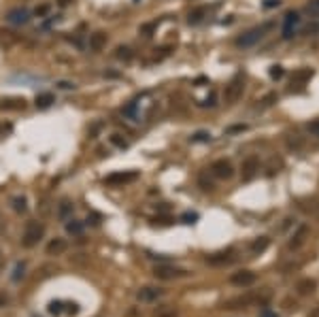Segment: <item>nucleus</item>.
<instances>
[{
    "label": "nucleus",
    "mask_w": 319,
    "mask_h": 317,
    "mask_svg": "<svg viewBox=\"0 0 319 317\" xmlns=\"http://www.w3.org/2000/svg\"><path fill=\"white\" fill-rule=\"evenodd\" d=\"M200 185H202V190H213V183H211V181H207V179H200Z\"/></svg>",
    "instance_id": "43"
},
{
    "label": "nucleus",
    "mask_w": 319,
    "mask_h": 317,
    "mask_svg": "<svg viewBox=\"0 0 319 317\" xmlns=\"http://www.w3.org/2000/svg\"><path fill=\"white\" fill-rule=\"evenodd\" d=\"M106 43H108V34L106 32H94V34H89V49L94 51V54H98V51H102L106 47Z\"/></svg>",
    "instance_id": "13"
},
{
    "label": "nucleus",
    "mask_w": 319,
    "mask_h": 317,
    "mask_svg": "<svg viewBox=\"0 0 319 317\" xmlns=\"http://www.w3.org/2000/svg\"><path fill=\"white\" fill-rule=\"evenodd\" d=\"M309 130H311V132H315L317 137H319V121H315V124H311V126H309Z\"/></svg>",
    "instance_id": "46"
},
{
    "label": "nucleus",
    "mask_w": 319,
    "mask_h": 317,
    "mask_svg": "<svg viewBox=\"0 0 319 317\" xmlns=\"http://www.w3.org/2000/svg\"><path fill=\"white\" fill-rule=\"evenodd\" d=\"M242 130H247V126H245V124H236V126H230L226 132L232 134V132H242Z\"/></svg>",
    "instance_id": "39"
},
{
    "label": "nucleus",
    "mask_w": 319,
    "mask_h": 317,
    "mask_svg": "<svg viewBox=\"0 0 319 317\" xmlns=\"http://www.w3.org/2000/svg\"><path fill=\"white\" fill-rule=\"evenodd\" d=\"M66 249H68L66 238H51V241L47 243V247H45L47 256H62Z\"/></svg>",
    "instance_id": "14"
},
{
    "label": "nucleus",
    "mask_w": 319,
    "mask_h": 317,
    "mask_svg": "<svg viewBox=\"0 0 319 317\" xmlns=\"http://www.w3.org/2000/svg\"><path fill=\"white\" fill-rule=\"evenodd\" d=\"M108 141H111V145L117 147V149H128V147H130V143L124 139V134H119V132L111 134V137H108Z\"/></svg>",
    "instance_id": "25"
},
{
    "label": "nucleus",
    "mask_w": 319,
    "mask_h": 317,
    "mask_svg": "<svg viewBox=\"0 0 319 317\" xmlns=\"http://www.w3.org/2000/svg\"><path fill=\"white\" fill-rule=\"evenodd\" d=\"M121 115H124V117H130V119H134V121H138V119H136V117H138V102H136V100L128 102V105L121 109Z\"/></svg>",
    "instance_id": "22"
},
{
    "label": "nucleus",
    "mask_w": 319,
    "mask_h": 317,
    "mask_svg": "<svg viewBox=\"0 0 319 317\" xmlns=\"http://www.w3.org/2000/svg\"><path fill=\"white\" fill-rule=\"evenodd\" d=\"M11 204H13V209H15L17 213H24L26 209H28V202H26L24 196H15V198L11 200Z\"/></svg>",
    "instance_id": "28"
},
{
    "label": "nucleus",
    "mask_w": 319,
    "mask_h": 317,
    "mask_svg": "<svg viewBox=\"0 0 319 317\" xmlns=\"http://www.w3.org/2000/svg\"><path fill=\"white\" fill-rule=\"evenodd\" d=\"M49 9H51L49 4H41V6H36V9H34V15H36V17H47Z\"/></svg>",
    "instance_id": "34"
},
{
    "label": "nucleus",
    "mask_w": 319,
    "mask_h": 317,
    "mask_svg": "<svg viewBox=\"0 0 319 317\" xmlns=\"http://www.w3.org/2000/svg\"><path fill=\"white\" fill-rule=\"evenodd\" d=\"M181 219H183L185 224H191V222H196V219H198V213H185Z\"/></svg>",
    "instance_id": "40"
},
{
    "label": "nucleus",
    "mask_w": 319,
    "mask_h": 317,
    "mask_svg": "<svg viewBox=\"0 0 319 317\" xmlns=\"http://www.w3.org/2000/svg\"><path fill=\"white\" fill-rule=\"evenodd\" d=\"M43 236H45V226L38 222V219H30V222H26V228L22 234V245L26 249H32V247H36Z\"/></svg>",
    "instance_id": "1"
},
{
    "label": "nucleus",
    "mask_w": 319,
    "mask_h": 317,
    "mask_svg": "<svg viewBox=\"0 0 319 317\" xmlns=\"http://www.w3.org/2000/svg\"><path fill=\"white\" fill-rule=\"evenodd\" d=\"M11 130H13L11 124H0V134H2V132L6 134V132H11Z\"/></svg>",
    "instance_id": "44"
},
{
    "label": "nucleus",
    "mask_w": 319,
    "mask_h": 317,
    "mask_svg": "<svg viewBox=\"0 0 319 317\" xmlns=\"http://www.w3.org/2000/svg\"><path fill=\"white\" fill-rule=\"evenodd\" d=\"M207 262L211 266H226V264L234 262V249H226V251H217V254L209 256Z\"/></svg>",
    "instance_id": "10"
},
{
    "label": "nucleus",
    "mask_w": 319,
    "mask_h": 317,
    "mask_svg": "<svg viewBox=\"0 0 319 317\" xmlns=\"http://www.w3.org/2000/svg\"><path fill=\"white\" fill-rule=\"evenodd\" d=\"M162 294H164V289H162V288L147 286V288H140L136 296H138V300H140V302H156Z\"/></svg>",
    "instance_id": "11"
},
{
    "label": "nucleus",
    "mask_w": 319,
    "mask_h": 317,
    "mask_svg": "<svg viewBox=\"0 0 319 317\" xmlns=\"http://www.w3.org/2000/svg\"><path fill=\"white\" fill-rule=\"evenodd\" d=\"M311 317H319V307H317V309H315V311H313V313H311Z\"/></svg>",
    "instance_id": "49"
},
{
    "label": "nucleus",
    "mask_w": 319,
    "mask_h": 317,
    "mask_svg": "<svg viewBox=\"0 0 319 317\" xmlns=\"http://www.w3.org/2000/svg\"><path fill=\"white\" fill-rule=\"evenodd\" d=\"M255 279H258V275L251 273V270H239V273H234L230 277V283L236 288H249L255 283Z\"/></svg>",
    "instance_id": "8"
},
{
    "label": "nucleus",
    "mask_w": 319,
    "mask_h": 317,
    "mask_svg": "<svg viewBox=\"0 0 319 317\" xmlns=\"http://www.w3.org/2000/svg\"><path fill=\"white\" fill-rule=\"evenodd\" d=\"M262 102H264V107H270L272 102H277V94H268V96H266V98L262 100Z\"/></svg>",
    "instance_id": "41"
},
{
    "label": "nucleus",
    "mask_w": 319,
    "mask_h": 317,
    "mask_svg": "<svg viewBox=\"0 0 319 317\" xmlns=\"http://www.w3.org/2000/svg\"><path fill=\"white\" fill-rule=\"evenodd\" d=\"M6 302H9V296H6L4 292H0V309H2V307L6 305Z\"/></svg>",
    "instance_id": "45"
},
{
    "label": "nucleus",
    "mask_w": 319,
    "mask_h": 317,
    "mask_svg": "<svg viewBox=\"0 0 319 317\" xmlns=\"http://www.w3.org/2000/svg\"><path fill=\"white\" fill-rule=\"evenodd\" d=\"M204 15H207V6H196V9H191L189 11V15H187V24L189 26H196V24H200Z\"/></svg>",
    "instance_id": "17"
},
{
    "label": "nucleus",
    "mask_w": 319,
    "mask_h": 317,
    "mask_svg": "<svg viewBox=\"0 0 319 317\" xmlns=\"http://www.w3.org/2000/svg\"><path fill=\"white\" fill-rule=\"evenodd\" d=\"M75 213V204L70 202V200H62L60 206H57V217L62 219V222H68L70 217H73Z\"/></svg>",
    "instance_id": "16"
},
{
    "label": "nucleus",
    "mask_w": 319,
    "mask_h": 317,
    "mask_svg": "<svg viewBox=\"0 0 319 317\" xmlns=\"http://www.w3.org/2000/svg\"><path fill=\"white\" fill-rule=\"evenodd\" d=\"M306 13H311L313 17H319V0H309V4H306Z\"/></svg>",
    "instance_id": "31"
},
{
    "label": "nucleus",
    "mask_w": 319,
    "mask_h": 317,
    "mask_svg": "<svg viewBox=\"0 0 319 317\" xmlns=\"http://www.w3.org/2000/svg\"><path fill=\"white\" fill-rule=\"evenodd\" d=\"M306 232H309V228H306V226H300V228H298V232H296V234L292 236V241H290V245H287V247H290V249H298L300 245L304 243V236H306Z\"/></svg>",
    "instance_id": "19"
},
{
    "label": "nucleus",
    "mask_w": 319,
    "mask_h": 317,
    "mask_svg": "<svg viewBox=\"0 0 319 317\" xmlns=\"http://www.w3.org/2000/svg\"><path fill=\"white\" fill-rule=\"evenodd\" d=\"M64 307H66V309H64V313H68V315H77V313H79V305H77V302H66Z\"/></svg>",
    "instance_id": "33"
},
{
    "label": "nucleus",
    "mask_w": 319,
    "mask_h": 317,
    "mask_svg": "<svg viewBox=\"0 0 319 317\" xmlns=\"http://www.w3.org/2000/svg\"><path fill=\"white\" fill-rule=\"evenodd\" d=\"M26 107V100L24 98H6V100H0V109H24Z\"/></svg>",
    "instance_id": "24"
},
{
    "label": "nucleus",
    "mask_w": 319,
    "mask_h": 317,
    "mask_svg": "<svg viewBox=\"0 0 319 317\" xmlns=\"http://www.w3.org/2000/svg\"><path fill=\"white\" fill-rule=\"evenodd\" d=\"M83 228H85V224L79 222V219L70 217L68 222H66V232H68V234H73V236H81L83 234Z\"/></svg>",
    "instance_id": "18"
},
{
    "label": "nucleus",
    "mask_w": 319,
    "mask_h": 317,
    "mask_svg": "<svg viewBox=\"0 0 319 317\" xmlns=\"http://www.w3.org/2000/svg\"><path fill=\"white\" fill-rule=\"evenodd\" d=\"M268 73H270L272 79H281V77H283V68H281L279 64H274V66H270V70H268Z\"/></svg>",
    "instance_id": "32"
},
{
    "label": "nucleus",
    "mask_w": 319,
    "mask_h": 317,
    "mask_svg": "<svg viewBox=\"0 0 319 317\" xmlns=\"http://www.w3.org/2000/svg\"><path fill=\"white\" fill-rule=\"evenodd\" d=\"M268 245H270V238H268V236H260V238H255V241L251 243V251L255 256L264 254V251L268 249Z\"/></svg>",
    "instance_id": "21"
},
{
    "label": "nucleus",
    "mask_w": 319,
    "mask_h": 317,
    "mask_svg": "<svg viewBox=\"0 0 319 317\" xmlns=\"http://www.w3.org/2000/svg\"><path fill=\"white\" fill-rule=\"evenodd\" d=\"M242 92H245V79H242V75H234L232 81L223 89V98H226V102H236L242 96Z\"/></svg>",
    "instance_id": "4"
},
{
    "label": "nucleus",
    "mask_w": 319,
    "mask_h": 317,
    "mask_svg": "<svg viewBox=\"0 0 319 317\" xmlns=\"http://www.w3.org/2000/svg\"><path fill=\"white\" fill-rule=\"evenodd\" d=\"M151 224H160V226H168V224H172V217H156V219H151Z\"/></svg>",
    "instance_id": "38"
},
{
    "label": "nucleus",
    "mask_w": 319,
    "mask_h": 317,
    "mask_svg": "<svg viewBox=\"0 0 319 317\" xmlns=\"http://www.w3.org/2000/svg\"><path fill=\"white\" fill-rule=\"evenodd\" d=\"M187 275L185 268H179V266H170V264H160V266L153 268V277L156 279H162V281H170V279H181V277Z\"/></svg>",
    "instance_id": "5"
},
{
    "label": "nucleus",
    "mask_w": 319,
    "mask_h": 317,
    "mask_svg": "<svg viewBox=\"0 0 319 317\" xmlns=\"http://www.w3.org/2000/svg\"><path fill=\"white\" fill-rule=\"evenodd\" d=\"M24 275H26V262H17V264H15V268H13L11 279L17 283V281H22V279H24Z\"/></svg>",
    "instance_id": "26"
},
{
    "label": "nucleus",
    "mask_w": 319,
    "mask_h": 317,
    "mask_svg": "<svg viewBox=\"0 0 319 317\" xmlns=\"http://www.w3.org/2000/svg\"><path fill=\"white\" fill-rule=\"evenodd\" d=\"M115 58H117V60H121V62H130L132 58H134V51L128 47V45H119V47L115 49Z\"/></svg>",
    "instance_id": "23"
},
{
    "label": "nucleus",
    "mask_w": 319,
    "mask_h": 317,
    "mask_svg": "<svg viewBox=\"0 0 319 317\" xmlns=\"http://www.w3.org/2000/svg\"><path fill=\"white\" fill-rule=\"evenodd\" d=\"M156 26H158V24H145V26H140V34L151 36V32L156 30Z\"/></svg>",
    "instance_id": "36"
},
{
    "label": "nucleus",
    "mask_w": 319,
    "mask_h": 317,
    "mask_svg": "<svg viewBox=\"0 0 319 317\" xmlns=\"http://www.w3.org/2000/svg\"><path fill=\"white\" fill-rule=\"evenodd\" d=\"M136 179H138V171H117V173H111L108 177H105V185L124 187Z\"/></svg>",
    "instance_id": "3"
},
{
    "label": "nucleus",
    "mask_w": 319,
    "mask_h": 317,
    "mask_svg": "<svg viewBox=\"0 0 319 317\" xmlns=\"http://www.w3.org/2000/svg\"><path fill=\"white\" fill-rule=\"evenodd\" d=\"M279 4H281V0H264V9H274Z\"/></svg>",
    "instance_id": "42"
},
{
    "label": "nucleus",
    "mask_w": 319,
    "mask_h": 317,
    "mask_svg": "<svg viewBox=\"0 0 319 317\" xmlns=\"http://www.w3.org/2000/svg\"><path fill=\"white\" fill-rule=\"evenodd\" d=\"M4 19L9 24H13V26H26L32 19V13L26 9V6H15V9H9L6 11V15H4Z\"/></svg>",
    "instance_id": "6"
},
{
    "label": "nucleus",
    "mask_w": 319,
    "mask_h": 317,
    "mask_svg": "<svg viewBox=\"0 0 319 317\" xmlns=\"http://www.w3.org/2000/svg\"><path fill=\"white\" fill-rule=\"evenodd\" d=\"M270 28H272V24L260 26V28H251L249 32H245V34H240L236 38V45H239V47H253L255 43H260L262 38H264L266 30H270Z\"/></svg>",
    "instance_id": "2"
},
{
    "label": "nucleus",
    "mask_w": 319,
    "mask_h": 317,
    "mask_svg": "<svg viewBox=\"0 0 319 317\" xmlns=\"http://www.w3.org/2000/svg\"><path fill=\"white\" fill-rule=\"evenodd\" d=\"M70 2H73V0H57V4H60V6H62V9H64V6H68Z\"/></svg>",
    "instance_id": "47"
},
{
    "label": "nucleus",
    "mask_w": 319,
    "mask_h": 317,
    "mask_svg": "<svg viewBox=\"0 0 319 317\" xmlns=\"http://www.w3.org/2000/svg\"><path fill=\"white\" fill-rule=\"evenodd\" d=\"M47 311L51 315H62L64 313V302L62 300H51L49 305H47Z\"/></svg>",
    "instance_id": "27"
},
{
    "label": "nucleus",
    "mask_w": 319,
    "mask_h": 317,
    "mask_svg": "<svg viewBox=\"0 0 319 317\" xmlns=\"http://www.w3.org/2000/svg\"><path fill=\"white\" fill-rule=\"evenodd\" d=\"M105 77H113L115 79V77H119V73H111V70H108V73H105Z\"/></svg>",
    "instance_id": "48"
},
{
    "label": "nucleus",
    "mask_w": 319,
    "mask_h": 317,
    "mask_svg": "<svg viewBox=\"0 0 319 317\" xmlns=\"http://www.w3.org/2000/svg\"><path fill=\"white\" fill-rule=\"evenodd\" d=\"M191 143H211V134H209V132H204V130L196 132L194 137H191Z\"/></svg>",
    "instance_id": "30"
},
{
    "label": "nucleus",
    "mask_w": 319,
    "mask_h": 317,
    "mask_svg": "<svg viewBox=\"0 0 319 317\" xmlns=\"http://www.w3.org/2000/svg\"><path fill=\"white\" fill-rule=\"evenodd\" d=\"M215 100H217V98H215V94H209L207 98H204V100L200 102V105H202V107H215V105H217Z\"/></svg>",
    "instance_id": "37"
},
{
    "label": "nucleus",
    "mask_w": 319,
    "mask_h": 317,
    "mask_svg": "<svg viewBox=\"0 0 319 317\" xmlns=\"http://www.w3.org/2000/svg\"><path fill=\"white\" fill-rule=\"evenodd\" d=\"M258 171H260V162H258V158H247L245 162H242V166H240L242 181H251L255 174H258Z\"/></svg>",
    "instance_id": "12"
},
{
    "label": "nucleus",
    "mask_w": 319,
    "mask_h": 317,
    "mask_svg": "<svg viewBox=\"0 0 319 317\" xmlns=\"http://www.w3.org/2000/svg\"><path fill=\"white\" fill-rule=\"evenodd\" d=\"M55 87L62 89V92H73V89H77V83L66 81V79H60V81H55Z\"/></svg>",
    "instance_id": "29"
},
{
    "label": "nucleus",
    "mask_w": 319,
    "mask_h": 317,
    "mask_svg": "<svg viewBox=\"0 0 319 317\" xmlns=\"http://www.w3.org/2000/svg\"><path fill=\"white\" fill-rule=\"evenodd\" d=\"M315 288H317V281L315 279H302L296 286V289H298V294H302V296H306V294H313L315 292Z\"/></svg>",
    "instance_id": "20"
},
{
    "label": "nucleus",
    "mask_w": 319,
    "mask_h": 317,
    "mask_svg": "<svg viewBox=\"0 0 319 317\" xmlns=\"http://www.w3.org/2000/svg\"><path fill=\"white\" fill-rule=\"evenodd\" d=\"M298 26H300V15L296 11H290L283 19V38H292Z\"/></svg>",
    "instance_id": "9"
},
{
    "label": "nucleus",
    "mask_w": 319,
    "mask_h": 317,
    "mask_svg": "<svg viewBox=\"0 0 319 317\" xmlns=\"http://www.w3.org/2000/svg\"><path fill=\"white\" fill-rule=\"evenodd\" d=\"M55 102V96L51 94V92H41V94H36V98H34V105H36V109H49L51 105Z\"/></svg>",
    "instance_id": "15"
},
{
    "label": "nucleus",
    "mask_w": 319,
    "mask_h": 317,
    "mask_svg": "<svg viewBox=\"0 0 319 317\" xmlns=\"http://www.w3.org/2000/svg\"><path fill=\"white\" fill-rule=\"evenodd\" d=\"M153 317H177V311H172V309H160Z\"/></svg>",
    "instance_id": "35"
},
{
    "label": "nucleus",
    "mask_w": 319,
    "mask_h": 317,
    "mask_svg": "<svg viewBox=\"0 0 319 317\" xmlns=\"http://www.w3.org/2000/svg\"><path fill=\"white\" fill-rule=\"evenodd\" d=\"M211 173L215 174L217 179H232V174H234V168L232 164H230L228 160H215L213 164H211Z\"/></svg>",
    "instance_id": "7"
}]
</instances>
